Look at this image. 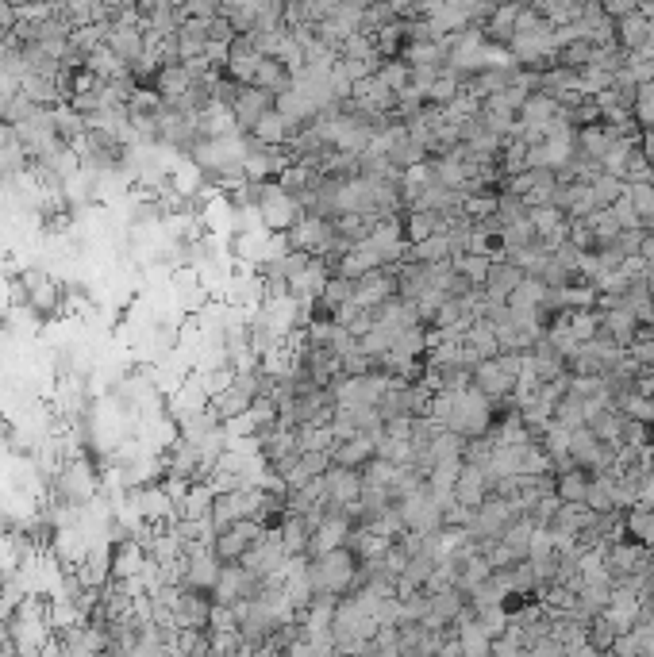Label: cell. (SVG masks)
I'll return each instance as SVG.
<instances>
[{"mask_svg": "<svg viewBox=\"0 0 654 657\" xmlns=\"http://www.w3.org/2000/svg\"><path fill=\"white\" fill-rule=\"evenodd\" d=\"M354 573H358V558L351 550H331L324 558H308V584H312V596H324V600H343L351 596Z\"/></svg>", "mask_w": 654, "mask_h": 657, "instance_id": "6da1fadb", "label": "cell"}, {"mask_svg": "<svg viewBox=\"0 0 654 657\" xmlns=\"http://www.w3.org/2000/svg\"><path fill=\"white\" fill-rule=\"evenodd\" d=\"M54 492H58V504H70V508H89L101 492V477L93 462L85 458H70V462L58 469L54 477Z\"/></svg>", "mask_w": 654, "mask_h": 657, "instance_id": "7a4b0ae2", "label": "cell"}, {"mask_svg": "<svg viewBox=\"0 0 654 657\" xmlns=\"http://www.w3.org/2000/svg\"><path fill=\"white\" fill-rule=\"evenodd\" d=\"M258 212H262L266 231H274V235H289V231L304 219L301 204L289 193H281L277 181H266V185H262V204H258Z\"/></svg>", "mask_w": 654, "mask_h": 657, "instance_id": "3957f363", "label": "cell"}, {"mask_svg": "<svg viewBox=\"0 0 654 657\" xmlns=\"http://www.w3.org/2000/svg\"><path fill=\"white\" fill-rule=\"evenodd\" d=\"M220 573H224V565H220V558L212 554V546H189V550H185L181 588H189V592H208V596H212V588H216V581H220Z\"/></svg>", "mask_w": 654, "mask_h": 657, "instance_id": "277c9868", "label": "cell"}, {"mask_svg": "<svg viewBox=\"0 0 654 657\" xmlns=\"http://www.w3.org/2000/svg\"><path fill=\"white\" fill-rule=\"evenodd\" d=\"M208 623H212V596L181 588L177 604L170 608V627L174 631H208Z\"/></svg>", "mask_w": 654, "mask_h": 657, "instance_id": "5b68a950", "label": "cell"}, {"mask_svg": "<svg viewBox=\"0 0 654 657\" xmlns=\"http://www.w3.org/2000/svg\"><path fill=\"white\" fill-rule=\"evenodd\" d=\"M397 296V273L393 269H374L362 281H354V304L358 312H378L381 304H389Z\"/></svg>", "mask_w": 654, "mask_h": 657, "instance_id": "8992f818", "label": "cell"}, {"mask_svg": "<svg viewBox=\"0 0 654 657\" xmlns=\"http://www.w3.org/2000/svg\"><path fill=\"white\" fill-rule=\"evenodd\" d=\"M274 104H277V97L262 93V89H254V85H243L239 97H235V104H231L235 127H239L243 135H251L254 127H258V120H262L266 112H274Z\"/></svg>", "mask_w": 654, "mask_h": 657, "instance_id": "52a82bcc", "label": "cell"}, {"mask_svg": "<svg viewBox=\"0 0 654 657\" xmlns=\"http://www.w3.org/2000/svg\"><path fill=\"white\" fill-rule=\"evenodd\" d=\"M378 458V438H347V442H335L331 446V465L335 469H354L362 473L366 465Z\"/></svg>", "mask_w": 654, "mask_h": 657, "instance_id": "ba28073f", "label": "cell"}, {"mask_svg": "<svg viewBox=\"0 0 654 657\" xmlns=\"http://www.w3.org/2000/svg\"><path fill=\"white\" fill-rule=\"evenodd\" d=\"M524 281H528V273L501 258V262H493V269H489V277H485L481 289H485V300H504V304H508V296L520 289Z\"/></svg>", "mask_w": 654, "mask_h": 657, "instance_id": "9c48e42d", "label": "cell"}, {"mask_svg": "<svg viewBox=\"0 0 654 657\" xmlns=\"http://www.w3.org/2000/svg\"><path fill=\"white\" fill-rule=\"evenodd\" d=\"M147 565H151V558H147V550L139 542L112 546V581H139Z\"/></svg>", "mask_w": 654, "mask_h": 657, "instance_id": "30bf717a", "label": "cell"}, {"mask_svg": "<svg viewBox=\"0 0 654 657\" xmlns=\"http://www.w3.org/2000/svg\"><path fill=\"white\" fill-rule=\"evenodd\" d=\"M327 500H335V504H343V508H358V496H362V473H354V469H327Z\"/></svg>", "mask_w": 654, "mask_h": 657, "instance_id": "8fae6325", "label": "cell"}, {"mask_svg": "<svg viewBox=\"0 0 654 657\" xmlns=\"http://www.w3.org/2000/svg\"><path fill=\"white\" fill-rule=\"evenodd\" d=\"M212 504H216V488L208 481H193L189 492H185V500L177 504V519H208Z\"/></svg>", "mask_w": 654, "mask_h": 657, "instance_id": "7c38bea8", "label": "cell"}, {"mask_svg": "<svg viewBox=\"0 0 654 657\" xmlns=\"http://www.w3.org/2000/svg\"><path fill=\"white\" fill-rule=\"evenodd\" d=\"M254 89H262L270 97H285L293 89V73L285 70L277 58H262V66L254 73Z\"/></svg>", "mask_w": 654, "mask_h": 657, "instance_id": "4fadbf2b", "label": "cell"}, {"mask_svg": "<svg viewBox=\"0 0 654 657\" xmlns=\"http://www.w3.org/2000/svg\"><path fill=\"white\" fill-rule=\"evenodd\" d=\"M435 235H443V216L424 212V208L404 212V239L408 243H424V239H435Z\"/></svg>", "mask_w": 654, "mask_h": 657, "instance_id": "5bb4252c", "label": "cell"}, {"mask_svg": "<svg viewBox=\"0 0 654 657\" xmlns=\"http://www.w3.org/2000/svg\"><path fill=\"white\" fill-rule=\"evenodd\" d=\"M197 131H201V139H227V135H235L239 127H235L231 108H224V104H212L204 116H197Z\"/></svg>", "mask_w": 654, "mask_h": 657, "instance_id": "9a60e30c", "label": "cell"}, {"mask_svg": "<svg viewBox=\"0 0 654 657\" xmlns=\"http://www.w3.org/2000/svg\"><path fill=\"white\" fill-rule=\"evenodd\" d=\"M589 473L585 469H570V473H558L554 477V496L562 504H585V492H589Z\"/></svg>", "mask_w": 654, "mask_h": 657, "instance_id": "2e32d148", "label": "cell"}, {"mask_svg": "<svg viewBox=\"0 0 654 657\" xmlns=\"http://www.w3.org/2000/svg\"><path fill=\"white\" fill-rule=\"evenodd\" d=\"M489 634L481 631L478 619H462L458 623V650H462V657H485L489 654Z\"/></svg>", "mask_w": 654, "mask_h": 657, "instance_id": "e0dca14e", "label": "cell"}, {"mask_svg": "<svg viewBox=\"0 0 654 657\" xmlns=\"http://www.w3.org/2000/svg\"><path fill=\"white\" fill-rule=\"evenodd\" d=\"M624 535L635 538V546H654V511L651 508H631L624 519Z\"/></svg>", "mask_w": 654, "mask_h": 657, "instance_id": "ac0fdd59", "label": "cell"}, {"mask_svg": "<svg viewBox=\"0 0 654 657\" xmlns=\"http://www.w3.org/2000/svg\"><path fill=\"white\" fill-rule=\"evenodd\" d=\"M351 300H354V281H347V277H331V281H327V289H324V296H320L316 304L324 308L327 316L335 319V312H339V308H347Z\"/></svg>", "mask_w": 654, "mask_h": 657, "instance_id": "d6986e66", "label": "cell"}, {"mask_svg": "<svg viewBox=\"0 0 654 657\" xmlns=\"http://www.w3.org/2000/svg\"><path fill=\"white\" fill-rule=\"evenodd\" d=\"M335 435L331 427H297V450L301 454H331Z\"/></svg>", "mask_w": 654, "mask_h": 657, "instance_id": "ffe728a7", "label": "cell"}, {"mask_svg": "<svg viewBox=\"0 0 654 657\" xmlns=\"http://www.w3.org/2000/svg\"><path fill=\"white\" fill-rule=\"evenodd\" d=\"M378 77L401 97V93H408V85H412V66H408L404 58H385L378 66Z\"/></svg>", "mask_w": 654, "mask_h": 657, "instance_id": "44dd1931", "label": "cell"}, {"mask_svg": "<svg viewBox=\"0 0 654 657\" xmlns=\"http://www.w3.org/2000/svg\"><path fill=\"white\" fill-rule=\"evenodd\" d=\"M451 266L458 269L466 281H474V285L481 289V285H485V277H489V269H493V262H489L485 254H462V258H454Z\"/></svg>", "mask_w": 654, "mask_h": 657, "instance_id": "7402d4cb", "label": "cell"}]
</instances>
